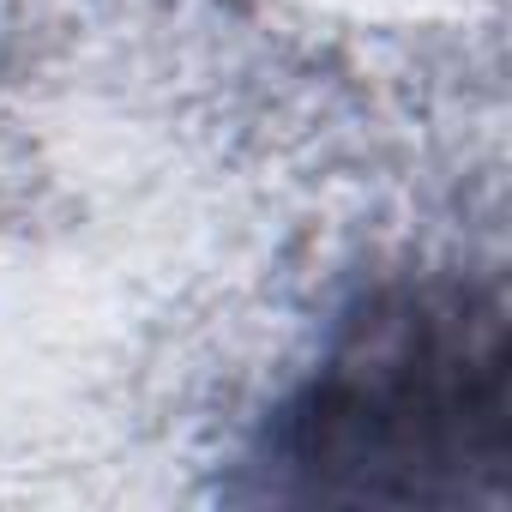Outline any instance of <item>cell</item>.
I'll list each match as a JSON object with an SVG mask.
<instances>
[{"instance_id":"cell-1","label":"cell","mask_w":512,"mask_h":512,"mask_svg":"<svg viewBox=\"0 0 512 512\" xmlns=\"http://www.w3.org/2000/svg\"><path fill=\"white\" fill-rule=\"evenodd\" d=\"M272 494L338 506H506V314L470 284L368 302L272 428Z\"/></svg>"}]
</instances>
